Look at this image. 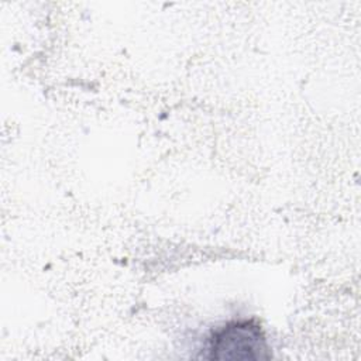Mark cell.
<instances>
[{"mask_svg": "<svg viewBox=\"0 0 361 361\" xmlns=\"http://www.w3.org/2000/svg\"><path fill=\"white\" fill-rule=\"evenodd\" d=\"M206 350L209 360L257 361L271 357L261 324L254 319L233 320L214 330Z\"/></svg>", "mask_w": 361, "mask_h": 361, "instance_id": "6da1fadb", "label": "cell"}]
</instances>
